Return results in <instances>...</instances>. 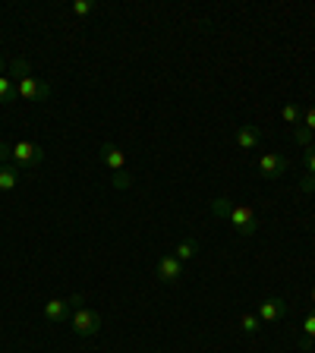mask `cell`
Wrapping results in <instances>:
<instances>
[{
	"mask_svg": "<svg viewBox=\"0 0 315 353\" xmlns=\"http://www.w3.org/2000/svg\"><path fill=\"white\" fill-rule=\"evenodd\" d=\"M212 212L221 214V218H227L243 236H252V234H256V228H258V214L252 212L250 205H234L230 199H214Z\"/></svg>",
	"mask_w": 315,
	"mask_h": 353,
	"instance_id": "obj_1",
	"label": "cell"
},
{
	"mask_svg": "<svg viewBox=\"0 0 315 353\" xmlns=\"http://www.w3.org/2000/svg\"><path fill=\"white\" fill-rule=\"evenodd\" d=\"M10 70H13V76H16V95H19L22 101H44V98L51 95V85L35 79L26 60H13Z\"/></svg>",
	"mask_w": 315,
	"mask_h": 353,
	"instance_id": "obj_2",
	"label": "cell"
},
{
	"mask_svg": "<svg viewBox=\"0 0 315 353\" xmlns=\"http://www.w3.org/2000/svg\"><path fill=\"white\" fill-rule=\"evenodd\" d=\"M101 161L108 164L114 174H117V176H114V186H117V190H126V186H130V174H126V154L120 152L114 142H104V145H101Z\"/></svg>",
	"mask_w": 315,
	"mask_h": 353,
	"instance_id": "obj_3",
	"label": "cell"
},
{
	"mask_svg": "<svg viewBox=\"0 0 315 353\" xmlns=\"http://www.w3.org/2000/svg\"><path fill=\"white\" fill-rule=\"evenodd\" d=\"M41 158H44V152L35 142H13V145H10V164H13L16 170H29L32 164H38Z\"/></svg>",
	"mask_w": 315,
	"mask_h": 353,
	"instance_id": "obj_4",
	"label": "cell"
},
{
	"mask_svg": "<svg viewBox=\"0 0 315 353\" xmlns=\"http://www.w3.org/2000/svg\"><path fill=\"white\" fill-rule=\"evenodd\" d=\"M70 325H73V331L79 338H95L98 331H101V316H98L95 309L79 306L73 316H70Z\"/></svg>",
	"mask_w": 315,
	"mask_h": 353,
	"instance_id": "obj_5",
	"label": "cell"
},
{
	"mask_svg": "<svg viewBox=\"0 0 315 353\" xmlns=\"http://www.w3.org/2000/svg\"><path fill=\"white\" fill-rule=\"evenodd\" d=\"M158 278L164 281V284H176V281L183 278V262L170 252V256H161L158 259Z\"/></svg>",
	"mask_w": 315,
	"mask_h": 353,
	"instance_id": "obj_6",
	"label": "cell"
},
{
	"mask_svg": "<svg viewBox=\"0 0 315 353\" xmlns=\"http://www.w3.org/2000/svg\"><path fill=\"white\" fill-rule=\"evenodd\" d=\"M284 170H287V158H281V154L265 152L262 158H258V174L268 176V180H278V176H284Z\"/></svg>",
	"mask_w": 315,
	"mask_h": 353,
	"instance_id": "obj_7",
	"label": "cell"
},
{
	"mask_svg": "<svg viewBox=\"0 0 315 353\" xmlns=\"http://www.w3.org/2000/svg\"><path fill=\"white\" fill-rule=\"evenodd\" d=\"M70 306H82V296L76 294L73 300H51V303H44V319H48V322H63V319L70 316Z\"/></svg>",
	"mask_w": 315,
	"mask_h": 353,
	"instance_id": "obj_8",
	"label": "cell"
},
{
	"mask_svg": "<svg viewBox=\"0 0 315 353\" xmlns=\"http://www.w3.org/2000/svg\"><path fill=\"white\" fill-rule=\"evenodd\" d=\"M284 312H287L284 300H281V296H268L265 303H258V312H256V316L262 319L265 325H274V322H281V319H284Z\"/></svg>",
	"mask_w": 315,
	"mask_h": 353,
	"instance_id": "obj_9",
	"label": "cell"
},
{
	"mask_svg": "<svg viewBox=\"0 0 315 353\" xmlns=\"http://www.w3.org/2000/svg\"><path fill=\"white\" fill-rule=\"evenodd\" d=\"M258 139H262V132H258V126H240L236 130V145L243 148V152H250V148L258 145Z\"/></svg>",
	"mask_w": 315,
	"mask_h": 353,
	"instance_id": "obj_10",
	"label": "cell"
},
{
	"mask_svg": "<svg viewBox=\"0 0 315 353\" xmlns=\"http://www.w3.org/2000/svg\"><path fill=\"white\" fill-rule=\"evenodd\" d=\"M19 176H22V170L10 168V164H0V190L3 192L16 190V186H19Z\"/></svg>",
	"mask_w": 315,
	"mask_h": 353,
	"instance_id": "obj_11",
	"label": "cell"
},
{
	"mask_svg": "<svg viewBox=\"0 0 315 353\" xmlns=\"http://www.w3.org/2000/svg\"><path fill=\"white\" fill-rule=\"evenodd\" d=\"M312 344H315V312H309L306 322H303V338H300V347H303V350H309Z\"/></svg>",
	"mask_w": 315,
	"mask_h": 353,
	"instance_id": "obj_12",
	"label": "cell"
},
{
	"mask_svg": "<svg viewBox=\"0 0 315 353\" xmlns=\"http://www.w3.org/2000/svg\"><path fill=\"white\" fill-rule=\"evenodd\" d=\"M196 240H183V243H176V250H174V256L180 259V262H190L192 256H196Z\"/></svg>",
	"mask_w": 315,
	"mask_h": 353,
	"instance_id": "obj_13",
	"label": "cell"
},
{
	"mask_svg": "<svg viewBox=\"0 0 315 353\" xmlns=\"http://www.w3.org/2000/svg\"><path fill=\"white\" fill-rule=\"evenodd\" d=\"M258 325H262V319H258L256 312H243V316H240V328H243V334H256Z\"/></svg>",
	"mask_w": 315,
	"mask_h": 353,
	"instance_id": "obj_14",
	"label": "cell"
},
{
	"mask_svg": "<svg viewBox=\"0 0 315 353\" xmlns=\"http://www.w3.org/2000/svg\"><path fill=\"white\" fill-rule=\"evenodd\" d=\"M281 117H284V123L296 126V123L303 120V110L296 108V104H284V108H281Z\"/></svg>",
	"mask_w": 315,
	"mask_h": 353,
	"instance_id": "obj_15",
	"label": "cell"
},
{
	"mask_svg": "<svg viewBox=\"0 0 315 353\" xmlns=\"http://www.w3.org/2000/svg\"><path fill=\"white\" fill-rule=\"evenodd\" d=\"M95 10H98V3H95V0H76V3H73V13L79 16V19H85V16H92V13H95Z\"/></svg>",
	"mask_w": 315,
	"mask_h": 353,
	"instance_id": "obj_16",
	"label": "cell"
},
{
	"mask_svg": "<svg viewBox=\"0 0 315 353\" xmlns=\"http://www.w3.org/2000/svg\"><path fill=\"white\" fill-rule=\"evenodd\" d=\"M16 95V85L10 76H0V101H10V98Z\"/></svg>",
	"mask_w": 315,
	"mask_h": 353,
	"instance_id": "obj_17",
	"label": "cell"
},
{
	"mask_svg": "<svg viewBox=\"0 0 315 353\" xmlns=\"http://www.w3.org/2000/svg\"><path fill=\"white\" fill-rule=\"evenodd\" d=\"M303 164H306L309 176H315V142L312 145H306V152H303Z\"/></svg>",
	"mask_w": 315,
	"mask_h": 353,
	"instance_id": "obj_18",
	"label": "cell"
},
{
	"mask_svg": "<svg viewBox=\"0 0 315 353\" xmlns=\"http://www.w3.org/2000/svg\"><path fill=\"white\" fill-rule=\"evenodd\" d=\"M303 130H309V132H315V108H306L303 110Z\"/></svg>",
	"mask_w": 315,
	"mask_h": 353,
	"instance_id": "obj_19",
	"label": "cell"
},
{
	"mask_svg": "<svg viewBox=\"0 0 315 353\" xmlns=\"http://www.w3.org/2000/svg\"><path fill=\"white\" fill-rule=\"evenodd\" d=\"M296 139H300V145L303 148H306V145H312V132H309V130H303V126H296Z\"/></svg>",
	"mask_w": 315,
	"mask_h": 353,
	"instance_id": "obj_20",
	"label": "cell"
},
{
	"mask_svg": "<svg viewBox=\"0 0 315 353\" xmlns=\"http://www.w3.org/2000/svg\"><path fill=\"white\" fill-rule=\"evenodd\" d=\"M0 76H7V60L0 57Z\"/></svg>",
	"mask_w": 315,
	"mask_h": 353,
	"instance_id": "obj_21",
	"label": "cell"
},
{
	"mask_svg": "<svg viewBox=\"0 0 315 353\" xmlns=\"http://www.w3.org/2000/svg\"><path fill=\"white\" fill-rule=\"evenodd\" d=\"M312 306H315V287H312Z\"/></svg>",
	"mask_w": 315,
	"mask_h": 353,
	"instance_id": "obj_22",
	"label": "cell"
}]
</instances>
